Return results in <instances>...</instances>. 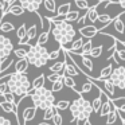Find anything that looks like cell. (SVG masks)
Segmentation results:
<instances>
[{"label":"cell","mask_w":125,"mask_h":125,"mask_svg":"<svg viewBox=\"0 0 125 125\" xmlns=\"http://www.w3.org/2000/svg\"><path fill=\"white\" fill-rule=\"evenodd\" d=\"M51 34L55 42H58L62 49L67 50L70 43L74 41L77 31L71 23L66 20H55V22H51Z\"/></svg>","instance_id":"1"},{"label":"cell","mask_w":125,"mask_h":125,"mask_svg":"<svg viewBox=\"0 0 125 125\" xmlns=\"http://www.w3.org/2000/svg\"><path fill=\"white\" fill-rule=\"evenodd\" d=\"M7 86L8 92L12 93L14 97L19 98V101L24 95H27V92L32 87L26 73H11L7 78Z\"/></svg>","instance_id":"2"},{"label":"cell","mask_w":125,"mask_h":125,"mask_svg":"<svg viewBox=\"0 0 125 125\" xmlns=\"http://www.w3.org/2000/svg\"><path fill=\"white\" fill-rule=\"evenodd\" d=\"M70 113L73 116L70 122L75 121L79 125V122H83L85 120H87L93 113V108H92V102L87 100H85L82 97V94H79V97L77 100H74L73 102H70Z\"/></svg>","instance_id":"3"},{"label":"cell","mask_w":125,"mask_h":125,"mask_svg":"<svg viewBox=\"0 0 125 125\" xmlns=\"http://www.w3.org/2000/svg\"><path fill=\"white\" fill-rule=\"evenodd\" d=\"M27 95L31 98L34 106L36 109H44L50 108L55 104V97H54V93L51 92L50 89L47 87H39V89H34L31 87L30 90L27 92Z\"/></svg>","instance_id":"4"},{"label":"cell","mask_w":125,"mask_h":125,"mask_svg":"<svg viewBox=\"0 0 125 125\" xmlns=\"http://www.w3.org/2000/svg\"><path fill=\"white\" fill-rule=\"evenodd\" d=\"M27 58L28 63L35 67H42V66L47 65L49 62V51L44 46L41 44H31L27 50Z\"/></svg>","instance_id":"5"},{"label":"cell","mask_w":125,"mask_h":125,"mask_svg":"<svg viewBox=\"0 0 125 125\" xmlns=\"http://www.w3.org/2000/svg\"><path fill=\"white\" fill-rule=\"evenodd\" d=\"M109 79L113 82V85L116 87L124 90L125 89V66H117V67H113Z\"/></svg>","instance_id":"6"},{"label":"cell","mask_w":125,"mask_h":125,"mask_svg":"<svg viewBox=\"0 0 125 125\" xmlns=\"http://www.w3.org/2000/svg\"><path fill=\"white\" fill-rule=\"evenodd\" d=\"M12 51H14V44L11 39L7 38L6 35H0V62L10 58Z\"/></svg>","instance_id":"7"},{"label":"cell","mask_w":125,"mask_h":125,"mask_svg":"<svg viewBox=\"0 0 125 125\" xmlns=\"http://www.w3.org/2000/svg\"><path fill=\"white\" fill-rule=\"evenodd\" d=\"M23 10L27 12H36L39 11L41 6L43 4V0H18Z\"/></svg>","instance_id":"8"},{"label":"cell","mask_w":125,"mask_h":125,"mask_svg":"<svg viewBox=\"0 0 125 125\" xmlns=\"http://www.w3.org/2000/svg\"><path fill=\"white\" fill-rule=\"evenodd\" d=\"M78 32L81 34L82 38H87V39H92L94 38L95 35H97L100 31H98V28L95 27V26L93 24H89V26H82V27H79Z\"/></svg>","instance_id":"9"},{"label":"cell","mask_w":125,"mask_h":125,"mask_svg":"<svg viewBox=\"0 0 125 125\" xmlns=\"http://www.w3.org/2000/svg\"><path fill=\"white\" fill-rule=\"evenodd\" d=\"M101 3H102L101 0H97L94 6L89 7V8L86 10V12H85V14H86V20H89L90 23H95V22H97V18H98V15H100V14H98V11H97V7L100 6Z\"/></svg>","instance_id":"10"},{"label":"cell","mask_w":125,"mask_h":125,"mask_svg":"<svg viewBox=\"0 0 125 125\" xmlns=\"http://www.w3.org/2000/svg\"><path fill=\"white\" fill-rule=\"evenodd\" d=\"M36 116V108L35 106H26L23 108V112H22V117H23V121L28 122L31 120H34V117Z\"/></svg>","instance_id":"11"},{"label":"cell","mask_w":125,"mask_h":125,"mask_svg":"<svg viewBox=\"0 0 125 125\" xmlns=\"http://www.w3.org/2000/svg\"><path fill=\"white\" fill-rule=\"evenodd\" d=\"M121 16H122V12L120 15H117V16L112 20V23H113V28H114V31H117V34H124L125 32V23L122 22Z\"/></svg>","instance_id":"12"},{"label":"cell","mask_w":125,"mask_h":125,"mask_svg":"<svg viewBox=\"0 0 125 125\" xmlns=\"http://www.w3.org/2000/svg\"><path fill=\"white\" fill-rule=\"evenodd\" d=\"M24 10H23V7L20 6L19 3H12L11 6L8 7V10H7V12H6V15H8V14H11V15H14V16H22L23 14H24Z\"/></svg>","instance_id":"13"},{"label":"cell","mask_w":125,"mask_h":125,"mask_svg":"<svg viewBox=\"0 0 125 125\" xmlns=\"http://www.w3.org/2000/svg\"><path fill=\"white\" fill-rule=\"evenodd\" d=\"M28 66H30V63H28L27 58H22V59H18L16 62H15V73H26L28 69Z\"/></svg>","instance_id":"14"},{"label":"cell","mask_w":125,"mask_h":125,"mask_svg":"<svg viewBox=\"0 0 125 125\" xmlns=\"http://www.w3.org/2000/svg\"><path fill=\"white\" fill-rule=\"evenodd\" d=\"M50 34H51V22H50V26L47 27V31L43 30L38 36V41H36V44H41V46H44V44L49 42V38H50Z\"/></svg>","instance_id":"15"},{"label":"cell","mask_w":125,"mask_h":125,"mask_svg":"<svg viewBox=\"0 0 125 125\" xmlns=\"http://www.w3.org/2000/svg\"><path fill=\"white\" fill-rule=\"evenodd\" d=\"M117 117H118V109H117L116 105L113 106V104H112L110 112L106 114V125H113L117 121Z\"/></svg>","instance_id":"16"},{"label":"cell","mask_w":125,"mask_h":125,"mask_svg":"<svg viewBox=\"0 0 125 125\" xmlns=\"http://www.w3.org/2000/svg\"><path fill=\"white\" fill-rule=\"evenodd\" d=\"M112 109V101L109 100V98H106L105 101H102V104H101V108L100 110H98V113H100L101 117H106V114L110 112Z\"/></svg>","instance_id":"17"},{"label":"cell","mask_w":125,"mask_h":125,"mask_svg":"<svg viewBox=\"0 0 125 125\" xmlns=\"http://www.w3.org/2000/svg\"><path fill=\"white\" fill-rule=\"evenodd\" d=\"M62 81H63V85H65V86L70 87V89H73L75 93H78V94H81V93H79L78 90H77V83H75V81L73 79V77L63 75V77H62Z\"/></svg>","instance_id":"18"},{"label":"cell","mask_w":125,"mask_h":125,"mask_svg":"<svg viewBox=\"0 0 125 125\" xmlns=\"http://www.w3.org/2000/svg\"><path fill=\"white\" fill-rule=\"evenodd\" d=\"M92 49H93V42H92V39H87V41L82 44V47H81V50H79L78 55H89V52H90V50H92Z\"/></svg>","instance_id":"19"},{"label":"cell","mask_w":125,"mask_h":125,"mask_svg":"<svg viewBox=\"0 0 125 125\" xmlns=\"http://www.w3.org/2000/svg\"><path fill=\"white\" fill-rule=\"evenodd\" d=\"M81 57V63L82 66H83L85 69H86L87 71H93V67H94V65H93V61L90 59L87 55H79Z\"/></svg>","instance_id":"20"},{"label":"cell","mask_w":125,"mask_h":125,"mask_svg":"<svg viewBox=\"0 0 125 125\" xmlns=\"http://www.w3.org/2000/svg\"><path fill=\"white\" fill-rule=\"evenodd\" d=\"M112 70H113V66L109 63V65H106L105 67L101 70L100 75H98L95 79H106V78H109V77H110V74H112Z\"/></svg>","instance_id":"21"},{"label":"cell","mask_w":125,"mask_h":125,"mask_svg":"<svg viewBox=\"0 0 125 125\" xmlns=\"http://www.w3.org/2000/svg\"><path fill=\"white\" fill-rule=\"evenodd\" d=\"M0 108H1V110L6 112V113H15L16 114V105H12V104H10V102L1 101V102H0Z\"/></svg>","instance_id":"22"},{"label":"cell","mask_w":125,"mask_h":125,"mask_svg":"<svg viewBox=\"0 0 125 125\" xmlns=\"http://www.w3.org/2000/svg\"><path fill=\"white\" fill-rule=\"evenodd\" d=\"M57 108H55L54 105L52 106H50V108H47V109H44L43 110V120L44 121H50V120L54 117V114L57 113Z\"/></svg>","instance_id":"23"},{"label":"cell","mask_w":125,"mask_h":125,"mask_svg":"<svg viewBox=\"0 0 125 125\" xmlns=\"http://www.w3.org/2000/svg\"><path fill=\"white\" fill-rule=\"evenodd\" d=\"M50 71H52V73H59L62 74L63 73V69H65V61H58V62H55L54 65L50 66Z\"/></svg>","instance_id":"24"},{"label":"cell","mask_w":125,"mask_h":125,"mask_svg":"<svg viewBox=\"0 0 125 125\" xmlns=\"http://www.w3.org/2000/svg\"><path fill=\"white\" fill-rule=\"evenodd\" d=\"M44 81H46V77H44V74H41V75H38L32 82H31V86H32L34 89L43 87V86H44Z\"/></svg>","instance_id":"25"},{"label":"cell","mask_w":125,"mask_h":125,"mask_svg":"<svg viewBox=\"0 0 125 125\" xmlns=\"http://www.w3.org/2000/svg\"><path fill=\"white\" fill-rule=\"evenodd\" d=\"M102 95H104V93L100 90V95H98V97H95L94 100H93V102H92L93 112H95V113H97V112L100 110V108H101V104H102Z\"/></svg>","instance_id":"26"},{"label":"cell","mask_w":125,"mask_h":125,"mask_svg":"<svg viewBox=\"0 0 125 125\" xmlns=\"http://www.w3.org/2000/svg\"><path fill=\"white\" fill-rule=\"evenodd\" d=\"M97 22L102 23V27H101V31H102L104 27H106V26L112 22V18H110V15H108V14H101V15H98Z\"/></svg>","instance_id":"27"},{"label":"cell","mask_w":125,"mask_h":125,"mask_svg":"<svg viewBox=\"0 0 125 125\" xmlns=\"http://www.w3.org/2000/svg\"><path fill=\"white\" fill-rule=\"evenodd\" d=\"M15 30V26L12 24L11 22H0V31L1 32H4V34H7V32H11V31H14Z\"/></svg>","instance_id":"28"},{"label":"cell","mask_w":125,"mask_h":125,"mask_svg":"<svg viewBox=\"0 0 125 125\" xmlns=\"http://www.w3.org/2000/svg\"><path fill=\"white\" fill-rule=\"evenodd\" d=\"M44 8L49 12H57V1L55 0H43Z\"/></svg>","instance_id":"29"},{"label":"cell","mask_w":125,"mask_h":125,"mask_svg":"<svg viewBox=\"0 0 125 125\" xmlns=\"http://www.w3.org/2000/svg\"><path fill=\"white\" fill-rule=\"evenodd\" d=\"M79 18V12L78 11H69L67 14L65 15V20L69 23H73V22H77Z\"/></svg>","instance_id":"30"},{"label":"cell","mask_w":125,"mask_h":125,"mask_svg":"<svg viewBox=\"0 0 125 125\" xmlns=\"http://www.w3.org/2000/svg\"><path fill=\"white\" fill-rule=\"evenodd\" d=\"M36 32H38V27H36V24H32L30 28H27V32H26V35H27L28 41H32V39L36 38Z\"/></svg>","instance_id":"31"},{"label":"cell","mask_w":125,"mask_h":125,"mask_svg":"<svg viewBox=\"0 0 125 125\" xmlns=\"http://www.w3.org/2000/svg\"><path fill=\"white\" fill-rule=\"evenodd\" d=\"M12 65H14V59H12L11 57L7 58V59H4L3 62H0V73L4 71V70H8Z\"/></svg>","instance_id":"32"},{"label":"cell","mask_w":125,"mask_h":125,"mask_svg":"<svg viewBox=\"0 0 125 125\" xmlns=\"http://www.w3.org/2000/svg\"><path fill=\"white\" fill-rule=\"evenodd\" d=\"M69 11H71V3H65V4H62V6H59L57 8L58 15H66Z\"/></svg>","instance_id":"33"},{"label":"cell","mask_w":125,"mask_h":125,"mask_svg":"<svg viewBox=\"0 0 125 125\" xmlns=\"http://www.w3.org/2000/svg\"><path fill=\"white\" fill-rule=\"evenodd\" d=\"M30 47V46H28ZM28 50V49H27ZM27 50L23 49V47H18V49H14V51H12V54L15 55V57L18 58V59H22V58H26V55H27Z\"/></svg>","instance_id":"34"},{"label":"cell","mask_w":125,"mask_h":125,"mask_svg":"<svg viewBox=\"0 0 125 125\" xmlns=\"http://www.w3.org/2000/svg\"><path fill=\"white\" fill-rule=\"evenodd\" d=\"M54 106L57 108V110H66L70 106V102L66 100H62V101H58L57 104H54Z\"/></svg>","instance_id":"35"},{"label":"cell","mask_w":125,"mask_h":125,"mask_svg":"<svg viewBox=\"0 0 125 125\" xmlns=\"http://www.w3.org/2000/svg\"><path fill=\"white\" fill-rule=\"evenodd\" d=\"M102 50H104V47H102V46L93 47V49L90 50L89 55H90L92 58H98V57H101V54H102Z\"/></svg>","instance_id":"36"},{"label":"cell","mask_w":125,"mask_h":125,"mask_svg":"<svg viewBox=\"0 0 125 125\" xmlns=\"http://www.w3.org/2000/svg\"><path fill=\"white\" fill-rule=\"evenodd\" d=\"M63 81L62 79H58V81H55V82H52V87L50 90H51L52 93H57V92H61V90L63 89Z\"/></svg>","instance_id":"37"},{"label":"cell","mask_w":125,"mask_h":125,"mask_svg":"<svg viewBox=\"0 0 125 125\" xmlns=\"http://www.w3.org/2000/svg\"><path fill=\"white\" fill-rule=\"evenodd\" d=\"M74 3H75V6L78 10H87L90 7L87 0H74Z\"/></svg>","instance_id":"38"},{"label":"cell","mask_w":125,"mask_h":125,"mask_svg":"<svg viewBox=\"0 0 125 125\" xmlns=\"http://www.w3.org/2000/svg\"><path fill=\"white\" fill-rule=\"evenodd\" d=\"M93 86H94V85L87 79V82H85V83L82 85L81 92H79V93H81V94H83V93H90V92H92V89H93Z\"/></svg>","instance_id":"39"},{"label":"cell","mask_w":125,"mask_h":125,"mask_svg":"<svg viewBox=\"0 0 125 125\" xmlns=\"http://www.w3.org/2000/svg\"><path fill=\"white\" fill-rule=\"evenodd\" d=\"M3 100L6 101V102H10V104H12V105H15V97H14V94L12 93H10V92H6L3 95Z\"/></svg>","instance_id":"40"},{"label":"cell","mask_w":125,"mask_h":125,"mask_svg":"<svg viewBox=\"0 0 125 125\" xmlns=\"http://www.w3.org/2000/svg\"><path fill=\"white\" fill-rule=\"evenodd\" d=\"M26 32H27V27H26V24H22L19 28H18V31H16V36H18V39L24 38V36H26Z\"/></svg>","instance_id":"41"},{"label":"cell","mask_w":125,"mask_h":125,"mask_svg":"<svg viewBox=\"0 0 125 125\" xmlns=\"http://www.w3.org/2000/svg\"><path fill=\"white\" fill-rule=\"evenodd\" d=\"M62 52V47H59L58 50H54V51L49 52V61H54V59H58V57L61 55Z\"/></svg>","instance_id":"42"},{"label":"cell","mask_w":125,"mask_h":125,"mask_svg":"<svg viewBox=\"0 0 125 125\" xmlns=\"http://www.w3.org/2000/svg\"><path fill=\"white\" fill-rule=\"evenodd\" d=\"M62 77H63V74H59V73H52V74H50V75H47V81H50V82L52 83V82L58 81V79H62Z\"/></svg>","instance_id":"43"},{"label":"cell","mask_w":125,"mask_h":125,"mask_svg":"<svg viewBox=\"0 0 125 125\" xmlns=\"http://www.w3.org/2000/svg\"><path fill=\"white\" fill-rule=\"evenodd\" d=\"M51 120H52V125H62L63 124V118H62V116H61L58 112L54 114V117H52Z\"/></svg>","instance_id":"44"},{"label":"cell","mask_w":125,"mask_h":125,"mask_svg":"<svg viewBox=\"0 0 125 125\" xmlns=\"http://www.w3.org/2000/svg\"><path fill=\"white\" fill-rule=\"evenodd\" d=\"M7 3H6V0H0V12H1V16H6V12H7Z\"/></svg>","instance_id":"45"},{"label":"cell","mask_w":125,"mask_h":125,"mask_svg":"<svg viewBox=\"0 0 125 125\" xmlns=\"http://www.w3.org/2000/svg\"><path fill=\"white\" fill-rule=\"evenodd\" d=\"M0 125H12V122L8 118H6V117L0 116Z\"/></svg>","instance_id":"46"},{"label":"cell","mask_w":125,"mask_h":125,"mask_svg":"<svg viewBox=\"0 0 125 125\" xmlns=\"http://www.w3.org/2000/svg\"><path fill=\"white\" fill-rule=\"evenodd\" d=\"M85 22H86V14L83 15V16L78 18V20H77V23H78V26H83Z\"/></svg>","instance_id":"47"},{"label":"cell","mask_w":125,"mask_h":125,"mask_svg":"<svg viewBox=\"0 0 125 125\" xmlns=\"http://www.w3.org/2000/svg\"><path fill=\"white\" fill-rule=\"evenodd\" d=\"M116 106H117V105H116ZM117 109H118L120 113H125V104H124V105H121V106H117Z\"/></svg>","instance_id":"48"},{"label":"cell","mask_w":125,"mask_h":125,"mask_svg":"<svg viewBox=\"0 0 125 125\" xmlns=\"http://www.w3.org/2000/svg\"><path fill=\"white\" fill-rule=\"evenodd\" d=\"M117 3H118V4H120V6H121V7H122V8H124V10H125V0H117Z\"/></svg>","instance_id":"49"},{"label":"cell","mask_w":125,"mask_h":125,"mask_svg":"<svg viewBox=\"0 0 125 125\" xmlns=\"http://www.w3.org/2000/svg\"><path fill=\"white\" fill-rule=\"evenodd\" d=\"M82 125H93V124H92V122H90V120L87 118V120H85V121L82 122Z\"/></svg>","instance_id":"50"},{"label":"cell","mask_w":125,"mask_h":125,"mask_svg":"<svg viewBox=\"0 0 125 125\" xmlns=\"http://www.w3.org/2000/svg\"><path fill=\"white\" fill-rule=\"evenodd\" d=\"M14 1H15V0H6V3H7V7H10V6H11V4H12V3H14ZM7 10H8V8H7Z\"/></svg>","instance_id":"51"},{"label":"cell","mask_w":125,"mask_h":125,"mask_svg":"<svg viewBox=\"0 0 125 125\" xmlns=\"http://www.w3.org/2000/svg\"><path fill=\"white\" fill-rule=\"evenodd\" d=\"M38 125H50V124H49V121H43V122H41V124H38Z\"/></svg>","instance_id":"52"},{"label":"cell","mask_w":125,"mask_h":125,"mask_svg":"<svg viewBox=\"0 0 125 125\" xmlns=\"http://www.w3.org/2000/svg\"><path fill=\"white\" fill-rule=\"evenodd\" d=\"M121 100H125V95H124V97H121Z\"/></svg>","instance_id":"53"}]
</instances>
